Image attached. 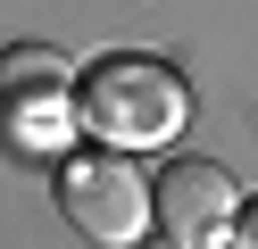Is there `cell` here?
<instances>
[{
	"label": "cell",
	"instance_id": "7a4b0ae2",
	"mask_svg": "<svg viewBox=\"0 0 258 249\" xmlns=\"http://www.w3.org/2000/svg\"><path fill=\"white\" fill-rule=\"evenodd\" d=\"M58 208H67V224L84 232V241L134 249L142 232H150V183L134 175L125 149H84V158H67V175H58Z\"/></svg>",
	"mask_w": 258,
	"mask_h": 249
},
{
	"label": "cell",
	"instance_id": "3957f363",
	"mask_svg": "<svg viewBox=\"0 0 258 249\" xmlns=\"http://www.w3.org/2000/svg\"><path fill=\"white\" fill-rule=\"evenodd\" d=\"M0 125L17 133L25 149H58L75 125V92H67V58L42 42H17L0 50Z\"/></svg>",
	"mask_w": 258,
	"mask_h": 249
},
{
	"label": "cell",
	"instance_id": "6da1fadb",
	"mask_svg": "<svg viewBox=\"0 0 258 249\" xmlns=\"http://www.w3.org/2000/svg\"><path fill=\"white\" fill-rule=\"evenodd\" d=\"M75 125L100 149H125V158L167 149L191 125V83L167 58H150V50H117V58H100L75 83Z\"/></svg>",
	"mask_w": 258,
	"mask_h": 249
},
{
	"label": "cell",
	"instance_id": "5b68a950",
	"mask_svg": "<svg viewBox=\"0 0 258 249\" xmlns=\"http://www.w3.org/2000/svg\"><path fill=\"white\" fill-rule=\"evenodd\" d=\"M233 241L258 249V199H241V208H233Z\"/></svg>",
	"mask_w": 258,
	"mask_h": 249
},
{
	"label": "cell",
	"instance_id": "277c9868",
	"mask_svg": "<svg viewBox=\"0 0 258 249\" xmlns=\"http://www.w3.org/2000/svg\"><path fill=\"white\" fill-rule=\"evenodd\" d=\"M233 208H241V191H233V175H225L217 158H175L167 175L150 183V224L167 232L175 249H217L225 232H233Z\"/></svg>",
	"mask_w": 258,
	"mask_h": 249
}]
</instances>
